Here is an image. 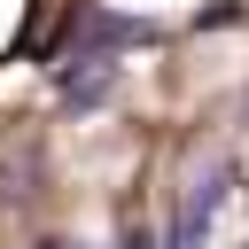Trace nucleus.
<instances>
[{
    "label": "nucleus",
    "mask_w": 249,
    "mask_h": 249,
    "mask_svg": "<svg viewBox=\"0 0 249 249\" xmlns=\"http://www.w3.org/2000/svg\"><path fill=\"white\" fill-rule=\"evenodd\" d=\"M218 202H226V171H210L195 195H187V210L171 218V233H163V249H202V233H210V218H218Z\"/></svg>",
    "instance_id": "f257e3e1"
}]
</instances>
